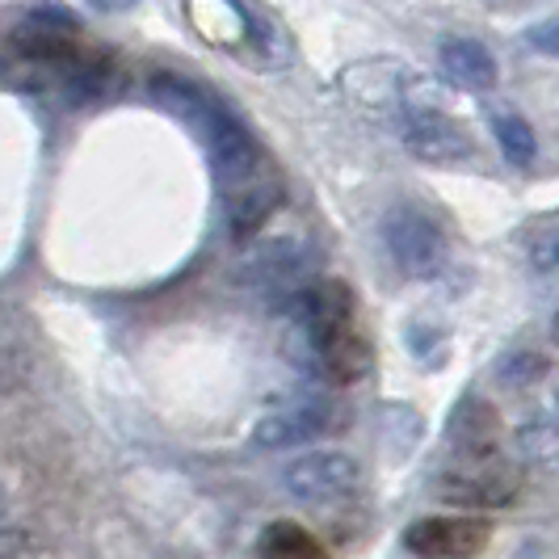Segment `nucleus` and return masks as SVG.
Wrapping results in <instances>:
<instances>
[{
  "instance_id": "nucleus-18",
  "label": "nucleus",
  "mask_w": 559,
  "mask_h": 559,
  "mask_svg": "<svg viewBox=\"0 0 559 559\" xmlns=\"http://www.w3.org/2000/svg\"><path fill=\"white\" fill-rule=\"evenodd\" d=\"M526 43H531L538 56H559V13L526 26Z\"/></svg>"
},
{
  "instance_id": "nucleus-10",
  "label": "nucleus",
  "mask_w": 559,
  "mask_h": 559,
  "mask_svg": "<svg viewBox=\"0 0 559 559\" xmlns=\"http://www.w3.org/2000/svg\"><path fill=\"white\" fill-rule=\"evenodd\" d=\"M224 198H227V227H231V236H236V240H249V236H257L261 224L278 211L282 181L270 173V165H261L252 177H245L240 186L224 190Z\"/></svg>"
},
{
  "instance_id": "nucleus-13",
  "label": "nucleus",
  "mask_w": 559,
  "mask_h": 559,
  "mask_svg": "<svg viewBox=\"0 0 559 559\" xmlns=\"http://www.w3.org/2000/svg\"><path fill=\"white\" fill-rule=\"evenodd\" d=\"M257 559H329V551L299 522H270L257 538Z\"/></svg>"
},
{
  "instance_id": "nucleus-11",
  "label": "nucleus",
  "mask_w": 559,
  "mask_h": 559,
  "mask_svg": "<svg viewBox=\"0 0 559 559\" xmlns=\"http://www.w3.org/2000/svg\"><path fill=\"white\" fill-rule=\"evenodd\" d=\"M333 429V417L324 404H299V408H282V413H270L252 425V447L257 450H290L304 447L311 438L329 433Z\"/></svg>"
},
{
  "instance_id": "nucleus-5",
  "label": "nucleus",
  "mask_w": 559,
  "mask_h": 559,
  "mask_svg": "<svg viewBox=\"0 0 559 559\" xmlns=\"http://www.w3.org/2000/svg\"><path fill=\"white\" fill-rule=\"evenodd\" d=\"M488 538V518H420L404 531V547L417 559H476Z\"/></svg>"
},
{
  "instance_id": "nucleus-3",
  "label": "nucleus",
  "mask_w": 559,
  "mask_h": 559,
  "mask_svg": "<svg viewBox=\"0 0 559 559\" xmlns=\"http://www.w3.org/2000/svg\"><path fill=\"white\" fill-rule=\"evenodd\" d=\"M198 131H202V140H206L211 168H215V177H219L224 190L240 186L245 177H252L257 168L265 165V160H261V147H257V140L249 135V127H245L236 114H227L219 102H211V110L202 114Z\"/></svg>"
},
{
  "instance_id": "nucleus-17",
  "label": "nucleus",
  "mask_w": 559,
  "mask_h": 559,
  "mask_svg": "<svg viewBox=\"0 0 559 559\" xmlns=\"http://www.w3.org/2000/svg\"><path fill=\"white\" fill-rule=\"evenodd\" d=\"M543 370H547V362H543L538 354L518 349V354H509V358L501 362V383H509V388H526V383H534Z\"/></svg>"
},
{
  "instance_id": "nucleus-19",
  "label": "nucleus",
  "mask_w": 559,
  "mask_h": 559,
  "mask_svg": "<svg viewBox=\"0 0 559 559\" xmlns=\"http://www.w3.org/2000/svg\"><path fill=\"white\" fill-rule=\"evenodd\" d=\"M534 265H538L543 274L559 270V231H556V236H547L543 245H534Z\"/></svg>"
},
{
  "instance_id": "nucleus-20",
  "label": "nucleus",
  "mask_w": 559,
  "mask_h": 559,
  "mask_svg": "<svg viewBox=\"0 0 559 559\" xmlns=\"http://www.w3.org/2000/svg\"><path fill=\"white\" fill-rule=\"evenodd\" d=\"M93 9H102V13H127V9H135L140 0H88Z\"/></svg>"
},
{
  "instance_id": "nucleus-7",
  "label": "nucleus",
  "mask_w": 559,
  "mask_h": 559,
  "mask_svg": "<svg viewBox=\"0 0 559 559\" xmlns=\"http://www.w3.org/2000/svg\"><path fill=\"white\" fill-rule=\"evenodd\" d=\"M404 147L425 165H463L472 160V135L447 110H408L404 114Z\"/></svg>"
},
{
  "instance_id": "nucleus-8",
  "label": "nucleus",
  "mask_w": 559,
  "mask_h": 559,
  "mask_svg": "<svg viewBox=\"0 0 559 559\" xmlns=\"http://www.w3.org/2000/svg\"><path fill=\"white\" fill-rule=\"evenodd\" d=\"M9 43L29 63H63L76 47V17L63 9H51V4L29 9L26 17L9 29Z\"/></svg>"
},
{
  "instance_id": "nucleus-21",
  "label": "nucleus",
  "mask_w": 559,
  "mask_h": 559,
  "mask_svg": "<svg viewBox=\"0 0 559 559\" xmlns=\"http://www.w3.org/2000/svg\"><path fill=\"white\" fill-rule=\"evenodd\" d=\"M551 336H556V341H559V311H556V316H551Z\"/></svg>"
},
{
  "instance_id": "nucleus-6",
  "label": "nucleus",
  "mask_w": 559,
  "mask_h": 559,
  "mask_svg": "<svg viewBox=\"0 0 559 559\" xmlns=\"http://www.w3.org/2000/svg\"><path fill=\"white\" fill-rule=\"evenodd\" d=\"M518 472L504 467L497 459H472V463H454L447 476H438V497L454 504H472V509H497L518 497Z\"/></svg>"
},
{
  "instance_id": "nucleus-16",
  "label": "nucleus",
  "mask_w": 559,
  "mask_h": 559,
  "mask_svg": "<svg viewBox=\"0 0 559 559\" xmlns=\"http://www.w3.org/2000/svg\"><path fill=\"white\" fill-rule=\"evenodd\" d=\"M492 135H497V143H501V156L513 168L534 165L538 140H534V131L526 118H518V114H497V118H492Z\"/></svg>"
},
{
  "instance_id": "nucleus-2",
  "label": "nucleus",
  "mask_w": 559,
  "mask_h": 559,
  "mask_svg": "<svg viewBox=\"0 0 559 559\" xmlns=\"http://www.w3.org/2000/svg\"><path fill=\"white\" fill-rule=\"evenodd\" d=\"M383 240H388V252L400 265V274H408V278H438L447 270V231L417 206H395L383 224Z\"/></svg>"
},
{
  "instance_id": "nucleus-9",
  "label": "nucleus",
  "mask_w": 559,
  "mask_h": 559,
  "mask_svg": "<svg viewBox=\"0 0 559 559\" xmlns=\"http://www.w3.org/2000/svg\"><path fill=\"white\" fill-rule=\"evenodd\" d=\"M447 442L459 463L497 459V447H501V417H497V408L488 400H479V395L459 400L447 420Z\"/></svg>"
},
{
  "instance_id": "nucleus-12",
  "label": "nucleus",
  "mask_w": 559,
  "mask_h": 559,
  "mask_svg": "<svg viewBox=\"0 0 559 559\" xmlns=\"http://www.w3.org/2000/svg\"><path fill=\"white\" fill-rule=\"evenodd\" d=\"M438 63L447 72V81L463 84V88H476V93H488L497 84V59L492 51L476 43V38H447L438 47Z\"/></svg>"
},
{
  "instance_id": "nucleus-1",
  "label": "nucleus",
  "mask_w": 559,
  "mask_h": 559,
  "mask_svg": "<svg viewBox=\"0 0 559 559\" xmlns=\"http://www.w3.org/2000/svg\"><path fill=\"white\" fill-rule=\"evenodd\" d=\"M311 349L333 383H358L370 370V341L358 329V299L341 278H316L299 295Z\"/></svg>"
},
{
  "instance_id": "nucleus-4",
  "label": "nucleus",
  "mask_w": 559,
  "mask_h": 559,
  "mask_svg": "<svg viewBox=\"0 0 559 559\" xmlns=\"http://www.w3.org/2000/svg\"><path fill=\"white\" fill-rule=\"evenodd\" d=\"M358 484H362L358 459H349V454H341V450L304 454V459H295V463L282 472V488L304 504L341 501V497H349Z\"/></svg>"
},
{
  "instance_id": "nucleus-14",
  "label": "nucleus",
  "mask_w": 559,
  "mask_h": 559,
  "mask_svg": "<svg viewBox=\"0 0 559 559\" xmlns=\"http://www.w3.org/2000/svg\"><path fill=\"white\" fill-rule=\"evenodd\" d=\"M304 270H308V252H304L299 240L265 245L252 257V278L265 282V286H290V282L304 278Z\"/></svg>"
},
{
  "instance_id": "nucleus-15",
  "label": "nucleus",
  "mask_w": 559,
  "mask_h": 559,
  "mask_svg": "<svg viewBox=\"0 0 559 559\" xmlns=\"http://www.w3.org/2000/svg\"><path fill=\"white\" fill-rule=\"evenodd\" d=\"M513 450L518 459H526L531 467L559 476V425L556 420H531L513 433Z\"/></svg>"
},
{
  "instance_id": "nucleus-22",
  "label": "nucleus",
  "mask_w": 559,
  "mask_h": 559,
  "mask_svg": "<svg viewBox=\"0 0 559 559\" xmlns=\"http://www.w3.org/2000/svg\"><path fill=\"white\" fill-rule=\"evenodd\" d=\"M556 404H559V383H556Z\"/></svg>"
}]
</instances>
